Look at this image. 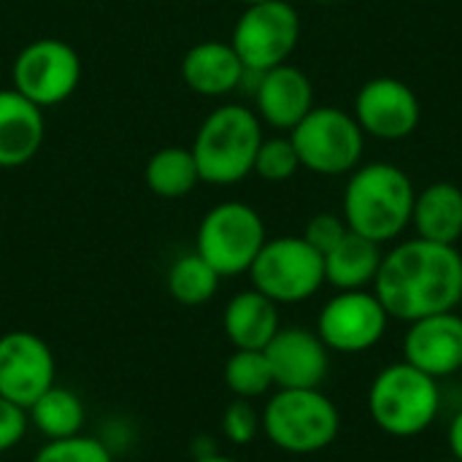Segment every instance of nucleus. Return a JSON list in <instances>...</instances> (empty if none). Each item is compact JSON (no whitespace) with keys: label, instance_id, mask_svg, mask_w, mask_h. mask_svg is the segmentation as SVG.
<instances>
[{"label":"nucleus","instance_id":"nucleus-1","mask_svg":"<svg viewBox=\"0 0 462 462\" xmlns=\"http://www.w3.org/2000/svg\"><path fill=\"white\" fill-rule=\"evenodd\" d=\"M374 292L390 319L414 322L455 311L462 303V254L457 246L411 238L382 257Z\"/></svg>","mask_w":462,"mask_h":462},{"label":"nucleus","instance_id":"nucleus-2","mask_svg":"<svg viewBox=\"0 0 462 462\" xmlns=\"http://www.w3.org/2000/svg\"><path fill=\"white\" fill-rule=\"evenodd\" d=\"M414 198L417 189L406 171L393 162H371L352 171L341 217L352 233L390 244L411 225Z\"/></svg>","mask_w":462,"mask_h":462},{"label":"nucleus","instance_id":"nucleus-3","mask_svg":"<svg viewBox=\"0 0 462 462\" xmlns=\"http://www.w3.org/2000/svg\"><path fill=\"white\" fill-rule=\"evenodd\" d=\"M263 143L260 116L238 103L214 108L195 133L192 157L200 181L230 187L254 171V157Z\"/></svg>","mask_w":462,"mask_h":462},{"label":"nucleus","instance_id":"nucleus-4","mask_svg":"<svg viewBox=\"0 0 462 462\" xmlns=\"http://www.w3.org/2000/svg\"><path fill=\"white\" fill-rule=\"evenodd\" d=\"M441 411L439 379L401 360L382 368L368 387V414L374 425L395 439H414L433 428Z\"/></svg>","mask_w":462,"mask_h":462},{"label":"nucleus","instance_id":"nucleus-5","mask_svg":"<svg viewBox=\"0 0 462 462\" xmlns=\"http://www.w3.org/2000/svg\"><path fill=\"white\" fill-rule=\"evenodd\" d=\"M341 430V414L322 390H279L263 409V433L287 455H317Z\"/></svg>","mask_w":462,"mask_h":462},{"label":"nucleus","instance_id":"nucleus-6","mask_svg":"<svg viewBox=\"0 0 462 462\" xmlns=\"http://www.w3.org/2000/svg\"><path fill=\"white\" fill-rule=\"evenodd\" d=\"M290 141L298 152L300 168L319 176L352 173L365 149V133L355 114L333 106H314L292 130Z\"/></svg>","mask_w":462,"mask_h":462},{"label":"nucleus","instance_id":"nucleus-7","mask_svg":"<svg viewBox=\"0 0 462 462\" xmlns=\"http://www.w3.org/2000/svg\"><path fill=\"white\" fill-rule=\"evenodd\" d=\"M265 241L268 236L263 217L249 203L227 200L214 206L200 219L195 252L219 276H241L249 273Z\"/></svg>","mask_w":462,"mask_h":462},{"label":"nucleus","instance_id":"nucleus-8","mask_svg":"<svg viewBox=\"0 0 462 462\" xmlns=\"http://www.w3.org/2000/svg\"><path fill=\"white\" fill-rule=\"evenodd\" d=\"M252 287L273 303H303L325 284V257L303 236L265 241L252 268Z\"/></svg>","mask_w":462,"mask_h":462},{"label":"nucleus","instance_id":"nucleus-9","mask_svg":"<svg viewBox=\"0 0 462 462\" xmlns=\"http://www.w3.org/2000/svg\"><path fill=\"white\" fill-rule=\"evenodd\" d=\"M300 38V16L287 0L252 3L233 27V49L246 70L265 73L284 65Z\"/></svg>","mask_w":462,"mask_h":462},{"label":"nucleus","instance_id":"nucleus-10","mask_svg":"<svg viewBox=\"0 0 462 462\" xmlns=\"http://www.w3.org/2000/svg\"><path fill=\"white\" fill-rule=\"evenodd\" d=\"M81 81L79 51L60 38L30 41L11 65V87L38 108L65 103Z\"/></svg>","mask_w":462,"mask_h":462},{"label":"nucleus","instance_id":"nucleus-11","mask_svg":"<svg viewBox=\"0 0 462 462\" xmlns=\"http://www.w3.org/2000/svg\"><path fill=\"white\" fill-rule=\"evenodd\" d=\"M390 325V314L368 290L336 292L317 317V336L330 352L360 355L374 349Z\"/></svg>","mask_w":462,"mask_h":462},{"label":"nucleus","instance_id":"nucleus-12","mask_svg":"<svg viewBox=\"0 0 462 462\" xmlns=\"http://www.w3.org/2000/svg\"><path fill=\"white\" fill-rule=\"evenodd\" d=\"M54 355L49 344L30 330L0 336V398L24 411L54 387Z\"/></svg>","mask_w":462,"mask_h":462},{"label":"nucleus","instance_id":"nucleus-13","mask_svg":"<svg viewBox=\"0 0 462 462\" xmlns=\"http://www.w3.org/2000/svg\"><path fill=\"white\" fill-rule=\"evenodd\" d=\"M355 119L371 138L401 141L420 127L422 108L417 92L406 81L379 76L360 87L355 97Z\"/></svg>","mask_w":462,"mask_h":462},{"label":"nucleus","instance_id":"nucleus-14","mask_svg":"<svg viewBox=\"0 0 462 462\" xmlns=\"http://www.w3.org/2000/svg\"><path fill=\"white\" fill-rule=\"evenodd\" d=\"M279 390H319L330 371V349L306 328H279L263 349Z\"/></svg>","mask_w":462,"mask_h":462},{"label":"nucleus","instance_id":"nucleus-15","mask_svg":"<svg viewBox=\"0 0 462 462\" xmlns=\"http://www.w3.org/2000/svg\"><path fill=\"white\" fill-rule=\"evenodd\" d=\"M403 360L433 379H447L462 371L460 314L444 311L409 322L403 336Z\"/></svg>","mask_w":462,"mask_h":462},{"label":"nucleus","instance_id":"nucleus-16","mask_svg":"<svg viewBox=\"0 0 462 462\" xmlns=\"http://www.w3.org/2000/svg\"><path fill=\"white\" fill-rule=\"evenodd\" d=\"M252 92L257 106L254 114L276 130H292L314 108L311 79L290 62L260 73Z\"/></svg>","mask_w":462,"mask_h":462},{"label":"nucleus","instance_id":"nucleus-17","mask_svg":"<svg viewBox=\"0 0 462 462\" xmlns=\"http://www.w3.org/2000/svg\"><path fill=\"white\" fill-rule=\"evenodd\" d=\"M43 108L19 95L14 87L0 89V168L27 165L43 146Z\"/></svg>","mask_w":462,"mask_h":462},{"label":"nucleus","instance_id":"nucleus-18","mask_svg":"<svg viewBox=\"0 0 462 462\" xmlns=\"http://www.w3.org/2000/svg\"><path fill=\"white\" fill-rule=\"evenodd\" d=\"M246 68L230 41L195 43L181 60L184 84L203 97H222L244 84Z\"/></svg>","mask_w":462,"mask_h":462},{"label":"nucleus","instance_id":"nucleus-19","mask_svg":"<svg viewBox=\"0 0 462 462\" xmlns=\"http://www.w3.org/2000/svg\"><path fill=\"white\" fill-rule=\"evenodd\" d=\"M222 328L233 349H265L282 328L279 303H273L254 287L244 290L227 300Z\"/></svg>","mask_w":462,"mask_h":462},{"label":"nucleus","instance_id":"nucleus-20","mask_svg":"<svg viewBox=\"0 0 462 462\" xmlns=\"http://www.w3.org/2000/svg\"><path fill=\"white\" fill-rule=\"evenodd\" d=\"M411 225L425 241L457 246L462 238V189L449 181H436L417 192Z\"/></svg>","mask_w":462,"mask_h":462},{"label":"nucleus","instance_id":"nucleus-21","mask_svg":"<svg viewBox=\"0 0 462 462\" xmlns=\"http://www.w3.org/2000/svg\"><path fill=\"white\" fill-rule=\"evenodd\" d=\"M382 244L363 238L357 233H346L328 254H325V284L338 292L346 290H368L376 282L382 265Z\"/></svg>","mask_w":462,"mask_h":462},{"label":"nucleus","instance_id":"nucleus-22","mask_svg":"<svg viewBox=\"0 0 462 462\" xmlns=\"http://www.w3.org/2000/svg\"><path fill=\"white\" fill-rule=\"evenodd\" d=\"M27 420L41 436H46L49 441H60L81 433L87 409L73 390L54 384L27 409Z\"/></svg>","mask_w":462,"mask_h":462},{"label":"nucleus","instance_id":"nucleus-23","mask_svg":"<svg viewBox=\"0 0 462 462\" xmlns=\"http://www.w3.org/2000/svg\"><path fill=\"white\" fill-rule=\"evenodd\" d=\"M143 181L162 200L187 198L200 184V173H198L192 149L165 146V149L154 152L146 162Z\"/></svg>","mask_w":462,"mask_h":462},{"label":"nucleus","instance_id":"nucleus-24","mask_svg":"<svg viewBox=\"0 0 462 462\" xmlns=\"http://www.w3.org/2000/svg\"><path fill=\"white\" fill-rule=\"evenodd\" d=\"M219 273L198 254H181L171 268H168V292L173 300L181 306H203L208 303L217 290H219Z\"/></svg>","mask_w":462,"mask_h":462},{"label":"nucleus","instance_id":"nucleus-25","mask_svg":"<svg viewBox=\"0 0 462 462\" xmlns=\"http://www.w3.org/2000/svg\"><path fill=\"white\" fill-rule=\"evenodd\" d=\"M225 384L236 398L254 401L271 393L273 374L263 349H236L225 363Z\"/></svg>","mask_w":462,"mask_h":462},{"label":"nucleus","instance_id":"nucleus-26","mask_svg":"<svg viewBox=\"0 0 462 462\" xmlns=\"http://www.w3.org/2000/svg\"><path fill=\"white\" fill-rule=\"evenodd\" d=\"M298 171H300V160H298V152H295L290 135L287 138H263L252 173H257L265 181L279 184V181H290Z\"/></svg>","mask_w":462,"mask_h":462},{"label":"nucleus","instance_id":"nucleus-27","mask_svg":"<svg viewBox=\"0 0 462 462\" xmlns=\"http://www.w3.org/2000/svg\"><path fill=\"white\" fill-rule=\"evenodd\" d=\"M32 462H114V457L100 439L79 433L73 439L43 444Z\"/></svg>","mask_w":462,"mask_h":462},{"label":"nucleus","instance_id":"nucleus-28","mask_svg":"<svg viewBox=\"0 0 462 462\" xmlns=\"http://www.w3.org/2000/svg\"><path fill=\"white\" fill-rule=\"evenodd\" d=\"M263 430V414L252 406V401L236 398L222 414V433L230 444L246 447Z\"/></svg>","mask_w":462,"mask_h":462},{"label":"nucleus","instance_id":"nucleus-29","mask_svg":"<svg viewBox=\"0 0 462 462\" xmlns=\"http://www.w3.org/2000/svg\"><path fill=\"white\" fill-rule=\"evenodd\" d=\"M349 233L344 217H336V214H317L309 219L306 230H303V238L325 257L344 236Z\"/></svg>","mask_w":462,"mask_h":462},{"label":"nucleus","instance_id":"nucleus-30","mask_svg":"<svg viewBox=\"0 0 462 462\" xmlns=\"http://www.w3.org/2000/svg\"><path fill=\"white\" fill-rule=\"evenodd\" d=\"M27 428H30L27 411L22 406L0 398V455L11 452L24 439Z\"/></svg>","mask_w":462,"mask_h":462},{"label":"nucleus","instance_id":"nucleus-31","mask_svg":"<svg viewBox=\"0 0 462 462\" xmlns=\"http://www.w3.org/2000/svg\"><path fill=\"white\" fill-rule=\"evenodd\" d=\"M447 441H449V449H452L455 460L462 462V409L455 414V417H452V422H449Z\"/></svg>","mask_w":462,"mask_h":462},{"label":"nucleus","instance_id":"nucleus-32","mask_svg":"<svg viewBox=\"0 0 462 462\" xmlns=\"http://www.w3.org/2000/svg\"><path fill=\"white\" fill-rule=\"evenodd\" d=\"M195 462H238V460H233V457H225V455H217V452H211V455L195 457Z\"/></svg>","mask_w":462,"mask_h":462},{"label":"nucleus","instance_id":"nucleus-33","mask_svg":"<svg viewBox=\"0 0 462 462\" xmlns=\"http://www.w3.org/2000/svg\"><path fill=\"white\" fill-rule=\"evenodd\" d=\"M244 5H252V3H268V0H241Z\"/></svg>","mask_w":462,"mask_h":462},{"label":"nucleus","instance_id":"nucleus-34","mask_svg":"<svg viewBox=\"0 0 462 462\" xmlns=\"http://www.w3.org/2000/svg\"><path fill=\"white\" fill-rule=\"evenodd\" d=\"M319 3H330V0H319Z\"/></svg>","mask_w":462,"mask_h":462}]
</instances>
